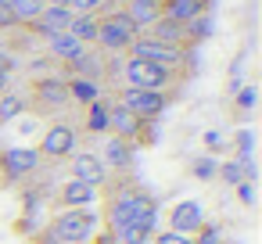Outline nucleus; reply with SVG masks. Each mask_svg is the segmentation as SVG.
Masks as SVG:
<instances>
[{"mask_svg": "<svg viewBox=\"0 0 262 244\" xmlns=\"http://www.w3.org/2000/svg\"><path fill=\"white\" fill-rule=\"evenodd\" d=\"M104 223H108V230H119V226H129V223H140V226L155 230V201L137 187H119L108 197Z\"/></svg>", "mask_w": 262, "mask_h": 244, "instance_id": "f257e3e1", "label": "nucleus"}, {"mask_svg": "<svg viewBox=\"0 0 262 244\" xmlns=\"http://www.w3.org/2000/svg\"><path fill=\"white\" fill-rule=\"evenodd\" d=\"M47 233L58 244H90L101 233V215L94 208H58Z\"/></svg>", "mask_w": 262, "mask_h": 244, "instance_id": "f03ea898", "label": "nucleus"}, {"mask_svg": "<svg viewBox=\"0 0 262 244\" xmlns=\"http://www.w3.org/2000/svg\"><path fill=\"white\" fill-rule=\"evenodd\" d=\"M137 36H140L137 26H133L122 11H108L104 18H97V43H94V47H101V51H108V54H122V51L133 47Z\"/></svg>", "mask_w": 262, "mask_h": 244, "instance_id": "7ed1b4c3", "label": "nucleus"}, {"mask_svg": "<svg viewBox=\"0 0 262 244\" xmlns=\"http://www.w3.org/2000/svg\"><path fill=\"white\" fill-rule=\"evenodd\" d=\"M122 79L129 90H165L172 83V72L155 65V61H144V58H126L122 61Z\"/></svg>", "mask_w": 262, "mask_h": 244, "instance_id": "20e7f679", "label": "nucleus"}, {"mask_svg": "<svg viewBox=\"0 0 262 244\" xmlns=\"http://www.w3.org/2000/svg\"><path fill=\"white\" fill-rule=\"evenodd\" d=\"M126 54H133V58H144V61H155V65H162V69H169V72H176V69H183L187 65V47H172V43H162V40H151V36H137L133 40V47L126 51Z\"/></svg>", "mask_w": 262, "mask_h": 244, "instance_id": "39448f33", "label": "nucleus"}, {"mask_svg": "<svg viewBox=\"0 0 262 244\" xmlns=\"http://www.w3.org/2000/svg\"><path fill=\"white\" fill-rule=\"evenodd\" d=\"M115 104H122L129 115H137L140 122H151V119H158L162 112H165V104H169V94L165 90H129V86H122V94L115 97Z\"/></svg>", "mask_w": 262, "mask_h": 244, "instance_id": "423d86ee", "label": "nucleus"}, {"mask_svg": "<svg viewBox=\"0 0 262 244\" xmlns=\"http://www.w3.org/2000/svg\"><path fill=\"white\" fill-rule=\"evenodd\" d=\"M76 129L69 126V122H54L47 133H43V140H40V154L43 158H69V154H76Z\"/></svg>", "mask_w": 262, "mask_h": 244, "instance_id": "0eeeda50", "label": "nucleus"}, {"mask_svg": "<svg viewBox=\"0 0 262 244\" xmlns=\"http://www.w3.org/2000/svg\"><path fill=\"white\" fill-rule=\"evenodd\" d=\"M40 165V151L36 147H8L0 151V172L4 180H22Z\"/></svg>", "mask_w": 262, "mask_h": 244, "instance_id": "6e6552de", "label": "nucleus"}, {"mask_svg": "<svg viewBox=\"0 0 262 244\" xmlns=\"http://www.w3.org/2000/svg\"><path fill=\"white\" fill-rule=\"evenodd\" d=\"M69 158H72V162H69L72 180H83V183H90V187H101V183L108 180V165L101 162V154L79 151V154H69Z\"/></svg>", "mask_w": 262, "mask_h": 244, "instance_id": "1a4fd4ad", "label": "nucleus"}, {"mask_svg": "<svg viewBox=\"0 0 262 244\" xmlns=\"http://www.w3.org/2000/svg\"><path fill=\"white\" fill-rule=\"evenodd\" d=\"M201 226H205V212H201L198 201H176V205H172V212H169V230H172V233L190 237V233H198Z\"/></svg>", "mask_w": 262, "mask_h": 244, "instance_id": "9d476101", "label": "nucleus"}, {"mask_svg": "<svg viewBox=\"0 0 262 244\" xmlns=\"http://www.w3.org/2000/svg\"><path fill=\"white\" fill-rule=\"evenodd\" d=\"M94 201H97V187H90L83 180L69 176L58 187V208H94Z\"/></svg>", "mask_w": 262, "mask_h": 244, "instance_id": "9b49d317", "label": "nucleus"}, {"mask_svg": "<svg viewBox=\"0 0 262 244\" xmlns=\"http://www.w3.org/2000/svg\"><path fill=\"white\" fill-rule=\"evenodd\" d=\"M33 97H36V104L40 108H61L65 101H69V86H65V79H51V76H43V79H36L33 83Z\"/></svg>", "mask_w": 262, "mask_h": 244, "instance_id": "f8f14e48", "label": "nucleus"}, {"mask_svg": "<svg viewBox=\"0 0 262 244\" xmlns=\"http://www.w3.org/2000/svg\"><path fill=\"white\" fill-rule=\"evenodd\" d=\"M122 15L137 26V33H147V29L162 18V4H155V0H126Z\"/></svg>", "mask_w": 262, "mask_h": 244, "instance_id": "ddd939ff", "label": "nucleus"}, {"mask_svg": "<svg viewBox=\"0 0 262 244\" xmlns=\"http://www.w3.org/2000/svg\"><path fill=\"white\" fill-rule=\"evenodd\" d=\"M108 129H115V137H119V140H133V137H140L144 122H140L137 115H129L122 104L108 101Z\"/></svg>", "mask_w": 262, "mask_h": 244, "instance_id": "4468645a", "label": "nucleus"}, {"mask_svg": "<svg viewBox=\"0 0 262 244\" xmlns=\"http://www.w3.org/2000/svg\"><path fill=\"white\" fill-rule=\"evenodd\" d=\"M69 22H72V11L69 8H43L40 18L29 29L40 33V36H58V33H69Z\"/></svg>", "mask_w": 262, "mask_h": 244, "instance_id": "2eb2a0df", "label": "nucleus"}, {"mask_svg": "<svg viewBox=\"0 0 262 244\" xmlns=\"http://www.w3.org/2000/svg\"><path fill=\"white\" fill-rule=\"evenodd\" d=\"M140 36H151V40H162V43H172V47H187V26L183 22H172V18H158L147 33H140Z\"/></svg>", "mask_w": 262, "mask_h": 244, "instance_id": "dca6fc26", "label": "nucleus"}, {"mask_svg": "<svg viewBox=\"0 0 262 244\" xmlns=\"http://www.w3.org/2000/svg\"><path fill=\"white\" fill-rule=\"evenodd\" d=\"M47 51H51V58H58V61H76L83 51H90V47H83L76 36H69V33H58V36H47Z\"/></svg>", "mask_w": 262, "mask_h": 244, "instance_id": "f3484780", "label": "nucleus"}, {"mask_svg": "<svg viewBox=\"0 0 262 244\" xmlns=\"http://www.w3.org/2000/svg\"><path fill=\"white\" fill-rule=\"evenodd\" d=\"M205 4H208V0H165V4H162V15L172 18V22H183V26H187L190 18H201Z\"/></svg>", "mask_w": 262, "mask_h": 244, "instance_id": "a211bd4d", "label": "nucleus"}, {"mask_svg": "<svg viewBox=\"0 0 262 244\" xmlns=\"http://www.w3.org/2000/svg\"><path fill=\"white\" fill-rule=\"evenodd\" d=\"M101 162H104V165H112V169H129V165H133V144H129V140L112 137V140L104 144Z\"/></svg>", "mask_w": 262, "mask_h": 244, "instance_id": "6ab92c4d", "label": "nucleus"}, {"mask_svg": "<svg viewBox=\"0 0 262 244\" xmlns=\"http://www.w3.org/2000/svg\"><path fill=\"white\" fill-rule=\"evenodd\" d=\"M65 86H69V101H79V104H94V101H101V83H97V79L72 76V79H65Z\"/></svg>", "mask_w": 262, "mask_h": 244, "instance_id": "aec40b11", "label": "nucleus"}, {"mask_svg": "<svg viewBox=\"0 0 262 244\" xmlns=\"http://www.w3.org/2000/svg\"><path fill=\"white\" fill-rule=\"evenodd\" d=\"M69 36H76L83 47H94L97 43V15H72Z\"/></svg>", "mask_w": 262, "mask_h": 244, "instance_id": "412c9836", "label": "nucleus"}, {"mask_svg": "<svg viewBox=\"0 0 262 244\" xmlns=\"http://www.w3.org/2000/svg\"><path fill=\"white\" fill-rule=\"evenodd\" d=\"M8 8H11V15H15L18 26H33L47 4H43V0H8Z\"/></svg>", "mask_w": 262, "mask_h": 244, "instance_id": "4be33fe9", "label": "nucleus"}, {"mask_svg": "<svg viewBox=\"0 0 262 244\" xmlns=\"http://www.w3.org/2000/svg\"><path fill=\"white\" fill-rule=\"evenodd\" d=\"M86 129L90 133H108V101H94L86 104Z\"/></svg>", "mask_w": 262, "mask_h": 244, "instance_id": "5701e85b", "label": "nucleus"}, {"mask_svg": "<svg viewBox=\"0 0 262 244\" xmlns=\"http://www.w3.org/2000/svg\"><path fill=\"white\" fill-rule=\"evenodd\" d=\"M104 4H108V0H65V8L72 15H97Z\"/></svg>", "mask_w": 262, "mask_h": 244, "instance_id": "b1692460", "label": "nucleus"}, {"mask_svg": "<svg viewBox=\"0 0 262 244\" xmlns=\"http://www.w3.org/2000/svg\"><path fill=\"white\" fill-rule=\"evenodd\" d=\"M26 104L18 101V97H4V101H0V122H8V119H15L18 112H22Z\"/></svg>", "mask_w": 262, "mask_h": 244, "instance_id": "393cba45", "label": "nucleus"}, {"mask_svg": "<svg viewBox=\"0 0 262 244\" xmlns=\"http://www.w3.org/2000/svg\"><path fill=\"white\" fill-rule=\"evenodd\" d=\"M223 176H226L230 183H244V165H241V162H226V165H223Z\"/></svg>", "mask_w": 262, "mask_h": 244, "instance_id": "a878e982", "label": "nucleus"}, {"mask_svg": "<svg viewBox=\"0 0 262 244\" xmlns=\"http://www.w3.org/2000/svg\"><path fill=\"white\" fill-rule=\"evenodd\" d=\"M155 244H194V240H190V237H183V233L165 230V233H158V237H155Z\"/></svg>", "mask_w": 262, "mask_h": 244, "instance_id": "bb28decb", "label": "nucleus"}, {"mask_svg": "<svg viewBox=\"0 0 262 244\" xmlns=\"http://www.w3.org/2000/svg\"><path fill=\"white\" fill-rule=\"evenodd\" d=\"M194 176H198V180H208V176H215V162H212V158H201V162L194 165Z\"/></svg>", "mask_w": 262, "mask_h": 244, "instance_id": "cd10ccee", "label": "nucleus"}, {"mask_svg": "<svg viewBox=\"0 0 262 244\" xmlns=\"http://www.w3.org/2000/svg\"><path fill=\"white\" fill-rule=\"evenodd\" d=\"M8 86H11V61L0 54V94H4Z\"/></svg>", "mask_w": 262, "mask_h": 244, "instance_id": "c85d7f7f", "label": "nucleus"}, {"mask_svg": "<svg viewBox=\"0 0 262 244\" xmlns=\"http://www.w3.org/2000/svg\"><path fill=\"white\" fill-rule=\"evenodd\" d=\"M0 29H18V22H15V15H11L8 4H0Z\"/></svg>", "mask_w": 262, "mask_h": 244, "instance_id": "c756f323", "label": "nucleus"}, {"mask_svg": "<svg viewBox=\"0 0 262 244\" xmlns=\"http://www.w3.org/2000/svg\"><path fill=\"white\" fill-rule=\"evenodd\" d=\"M198 233H201V237H198V244H219V233H215V226H208V230L201 226Z\"/></svg>", "mask_w": 262, "mask_h": 244, "instance_id": "7c9ffc66", "label": "nucleus"}, {"mask_svg": "<svg viewBox=\"0 0 262 244\" xmlns=\"http://www.w3.org/2000/svg\"><path fill=\"white\" fill-rule=\"evenodd\" d=\"M90 244H119V240H115V237H112V233H108V230H104V233H97V237H94V240H90Z\"/></svg>", "mask_w": 262, "mask_h": 244, "instance_id": "2f4dec72", "label": "nucleus"}, {"mask_svg": "<svg viewBox=\"0 0 262 244\" xmlns=\"http://www.w3.org/2000/svg\"><path fill=\"white\" fill-rule=\"evenodd\" d=\"M251 104H255V90H244L241 94V108H251Z\"/></svg>", "mask_w": 262, "mask_h": 244, "instance_id": "473e14b6", "label": "nucleus"}, {"mask_svg": "<svg viewBox=\"0 0 262 244\" xmlns=\"http://www.w3.org/2000/svg\"><path fill=\"white\" fill-rule=\"evenodd\" d=\"M47 8H65V0H43Z\"/></svg>", "mask_w": 262, "mask_h": 244, "instance_id": "72a5a7b5", "label": "nucleus"}, {"mask_svg": "<svg viewBox=\"0 0 262 244\" xmlns=\"http://www.w3.org/2000/svg\"><path fill=\"white\" fill-rule=\"evenodd\" d=\"M155 4H165V0H155Z\"/></svg>", "mask_w": 262, "mask_h": 244, "instance_id": "f704fd0d", "label": "nucleus"}, {"mask_svg": "<svg viewBox=\"0 0 262 244\" xmlns=\"http://www.w3.org/2000/svg\"><path fill=\"white\" fill-rule=\"evenodd\" d=\"M0 4H8V0H0Z\"/></svg>", "mask_w": 262, "mask_h": 244, "instance_id": "c9c22d12", "label": "nucleus"}]
</instances>
